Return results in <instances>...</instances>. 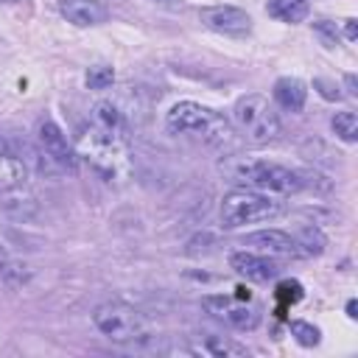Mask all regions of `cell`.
I'll use <instances>...</instances> for the list:
<instances>
[{
  "label": "cell",
  "mask_w": 358,
  "mask_h": 358,
  "mask_svg": "<svg viewBox=\"0 0 358 358\" xmlns=\"http://www.w3.org/2000/svg\"><path fill=\"white\" fill-rule=\"evenodd\" d=\"M76 154L109 182L129 171V126L112 101H98L76 131Z\"/></svg>",
  "instance_id": "obj_1"
},
{
  "label": "cell",
  "mask_w": 358,
  "mask_h": 358,
  "mask_svg": "<svg viewBox=\"0 0 358 358\" xmlns=\"http://www.w3.org/2000/svg\"><path fill=\"white\" fill-rule=\"evenodd\" d=\"M221 173L241 185V187H249V190H263V193H299L305 187V179L302 173L285 168V165H277V162H268V159H252V157H224V162L218 165Z\"/></svg>",
  "instance_id": "obj_2"
},
{
  "label": "cell",
  "mask_w": 358,
  "mask_h": 358,
  "mask_svg": "<svg viewBox=\"0 0 358 358\" xmlns=\"http://www.w3.org/2000/svg\"><path fill=\"white\" fill-rule=\"evenodd\" d=\"M165 126L171 134H193V137H201L207 145H232V137H235V129L224 115L196 101L173 103L165 117Z\"/></svg>",
  "instance_id": "obj_3"
},
{
  "label": "cell",
  "mask_w": 358,
  "mask_h": 358,
  "mask_svg": "<svg viewBox=\"0 0 358 358\" xmlns=\"http://www.w3.org/2000/svg\"><path fill=\"white\" fill-rule=\"evenodd\" d=\"M232 129L252 145H266L280 134V117L263 95H243L232 106Z\"/></svg>",
  "instance_id": "obj_4"
},
{
  "label": "cell",
  "mask_w": 358,
  "mask_h": 358,
  "mask_svg": "<svg viewBox=\"0 0 358 358\" xmlns=\"http://www.w3.org/2000/svg\"><path fill=\"white\" fill-rule=\"evenodd\" d=\"M280 213H282V204L277 199H271L268 193H260V190H249V187H238V190L227 193L221 201V224L227 229L268 221V218H277Z\"/></svg>",
  "instance_id": "obj_5"
},
{
  "label": "cell",
  "mask_w": 358,
  "mask_h": 358,
  "mask_svg": "<svg viewBox=\"0 0 358 358\" xmlns=\"http://www.w3.org/2000/svg\"><path fill=\"white\" fill-rule=\"evenodd\" d=\"M92 322L95 327L117 341V344H129V341H140L151 333V322L145 319V313H140L134 305H126V302H103L95 308L92 313Z\"/></svg>",
  "instance_id": "obj_6"
},
{
  "label": "cell",
  "mask_w": 358,
  "mask_h": 358,
  "mask_svg": "<svg viewBox=\"0 0 358 358\" xmlns=\"http://www.w3.org/2000/svg\"><path fill=\"white\" fill-rule=\"evenodd\" d=\"M36 148H39V157H42L48 171H53V173H73L76 171L78 154L70 148L64 131L50 117H42L36 123Z\"/></svg>",
  "instance_id": "obj_7"
},
{
  "label": "cell",
  "mask_w": 358,
  "mask_h": 358,
  "mask_svg": "<svg viewBox=\"0 0 358 358\" xmlns=\"http://www.w3.org/2000/svg\"><path fill=\"white\" fill-rule=\"evenodd\" d=\"M204 308L207 313H213L215 319H221L224 324H229L232 330H255L260 322V313L249 305H243V299H232V296H204Z\"/></svg>",
  "instance_id": "obj_8"
},
{
  "label": "cell",
  "mask_w": 358,
  "mask_h": 358,
  "mask_svg": "<svg viewBox=\"0 0 358 358\" xmlns=\"http://www.w3.org/2000/svg\"><path fill=\"white\" fill-rule=\"evenodd\" d=\"M199 20L210 31H218V34H227V36H243L252 28L249 14L243 8H235V6H210V8H201L199 11Z\"/></svg>",
  "instance_id": "obj_9"
},
{
  "label": "cell",
  "mask_w": 358,
  "mask_h": 358,
  "mask_svg": "<svg viewBox=\"0 0 358 358\" xmlns=\"http://www.w3.org/2000/svg\"><path fill=\"white\" fill-rule=\"evenodd\" d=\"M229 266L241 274V277H246V280H252V282H268L271 277H277V263H271L266 255H260V252H232L229 255Z\"/></svg>",
  "instance_id": "obj_10"
},
{
  "label": "cell",
  "mask_w": 358,
  "mask_h": 358,
  "mask_svg": "<svg viewBox=\"0 0 358 358\" xmlns=\"http://www.w3.org/2000/svg\"><path fill=\"white\" fill-rule=\"evenodd\" d=\"M243 246L257 249L260 255H299L296 241H294L288 232H280V229H260V232H252V235L243 238Z\"/></svg>",
  "instance_id": "obj_11"
},
{
  "label": "cell",
  "mask_w": 358,
  "mask_h": 358,
  "mask_svg": "<svg viewBox=\"0 0 358 358\" xmlns=\"http://www.w3.org/2000/svg\"><path fill=\"white\" fill-rule=\"evenodd\" d=\"M59 11L67 22L73 25H101L106 22V6L98 3V0H62L59 3Z\"/></svg>",
  "instance_id": "obj_12"
},
{
  "label": "cell",
  "mask_w": 358,
  "mask_h": 358,
  "mask_svg": "<svg viewBox=\"0 0 358 358\" xmlns=\"http://www.w3.org/2000/svg\"><path fill=\"white\" fill-rule=\"evenodd\" d=\"M182 352H190V355H210V358H241V355H249V350L232 338H224V336H201L196 344H187Z\"/></svg>",
  "instance_id": "obj_13"
},
{
  "label": "cell",
  "mask_w": 358,
  "mask_h": 358,
  "mask_svg": "<svg viewBox=\"0 0 358 358\" xmlns=\"http://www.w3.org/2000/svg\"><path fill=\"white\" fill-rule=\"evenodd\" d=\"M305 98H308V87L305 81L294 78V76H282L274 81V101L288 109V112H299L305 106Z\"/></svg>",
  "instance_id": "obj_14"
},
{
  "label": "cell",
  "mask_w": 358,
  "mask_h": 358,
  "mask_svg": "<svg viewBox=\"0 0 358 358\" xmlns=\"http://www.w3.org/2000/svg\"><path fill=\"white\" fill-rule=\"evenodd\" d=\"M28 171H25V162L0 140V190H17L22 187Z\"/></svg>",
  "instance_id": "obj_15"
},
{
  "label": "cell",
  "mask_w": 358,
  "mask_h": 358,
  "mask_svg": "<svg viewBox=\"0 0 358 358\" xmlns=\"http://www.w3.org/2000/svg\"><path fill=\"white\" fill-rule=\"evenodd\" d=\"M266 11H268L274 20L294 25V22H302V20L308 17L310 3H308V0H268Z\"/></svg>",
  "instance_id": "obj_16"
},
{
  "label": "cell",
  "mask_w": 358,
  "mask_h": 358,
  "mask_svg": "<svg viewBox=\"0 0 358 358\" xmlns=\"http://www.w3.org/2000/svg\"><path fill=\"white\" fill-rule=\"evenodd\" d=\"M294 241H296L299 255H322V252H324V243H327L324 235H322L316 227H302Z\"/></svg>",
  "instance_id": "obj_17"
},
{
  "label": "cell",
  "mask_w": 358,
  "mask_h": 358,
  "mask_svg": "<svg viewBox=\"0 0 358 358\" xmlns=\"http://www.w3.org/2000/svg\"><path fill=\"white\" fill-rule=\"evenodd\" d=\"M330 126L344 143H355L358 140V115L355 112H336Z\"/></svg>",
  "instance_id": "obj_18"
},
{
  "label": "cell",
  "mask_w": 358,
  "mask_h": 358,
  "mask_svg": "<svg viewBox=\"0 0 358 358\" xmlns=\"http://www.w3.org/2000/svg\"><path fill=\"white\" fill-rule=\"evenodd\" d=\"M112 81H115V70L106 64H95L87 70V87L90 90H106V87H112Z\"/></svg>",
  "instance_id": "obj_19"
},
{
  "label": "cell",
  "mask_w": 358,
  "mask_h": 358,
  "mask_svg": "<svg viewBox=\"0 0 358 358\" xmlns=\"http://www.w3.org/2000/svg\"><path fill=\"white\" fill-rule=\"evenodd\" d=\"M291 336L302 344V347H316L319 344V338H322V333H319V327H313V324H308V322H291Z\"/></svg>",
  "instance_id": "obj_20"
},
{
  "label": "cell",
  "mask_w": 358,
  "mask_h": 358,
  "mask_svg": "<svg viewBox=\"0 0 358 358\" xmlns=\"http://www.w3.org/2000/svg\"><path fill=\"white\" fill-rule=\"evenodd\" d=\"M302 296H305V291H302V285H299L296 280H282V282L277 285V299L282 302V308L299 302Z\"/></svg>",
  "instance_id": "obj_21"
},
{
  "label": "cell",
  "mask_w": 358,
  "mask_h": 358,
  "mask_svg": "<svg viewBox=\"0 0 358 358\" xmlns=\"http://www.w3.org/2000/svg\"><path fill=\"white\" fill-rule=\"evenodd\" d=\"M313 31L322 36V42L327 45V48H333L336 42H338V34H336V25H330L327 20H319V22H313Z\"/></svg>",
  "instance_id": "obj_22"
},
{
  "label": "cell",
  "mask_w": 358,
  "mask_h": 358,
  "mask_svg": "<svg viewBox=\"0 0 358 358\" xmlns=\"http://www.w3.org/2000/svg\"><path fill=\"white\" fill-rule=\"evenodd\" d=\"M313 87H319V92H322L327 101H338V98H341V92H333V84H327L324 78H316Z\"/></svg>",
  "instance_id": "obj_23"
},
{
  "label": "cell",
  "mask_w": 358,
  "mask_h": 358,
  "mask_svg": "<svg viewBox=\"0 0 358 358\" xmlns=\"http://www.w3.org/2000/svg\"><path fill=\"white\" fill-rule=\"evenodd\" d=\"M344 36H347L350 42H355V36H358V22H355V20H347V25H344Z\"/></svg>",
  "instance_id": "obj_24"
},
{
  "label": "cell",
  "mask_w": 358,
  "mask_h": 358,
  "mask_svg": "<svg viewBox=\"0 0 358 358\" xmlns=\"http://www.w3.org/2000/svg\"><path fill=\"white\" fill-rule=\"evenodd\" d=\"M344 84H347V92H350V95H358V81H355V76H352V73H347V76H344Z\"/></svg>",
  "instance_id": "obj_25"
},
{
  "label": "cell",
  "mask_w": 358,
  "mask_h": 358,
  "mask_svg": "<svg viewBox=\"0 0 358 358\" xmlns=\"http://www.w3.org/2000/svg\"><path fill=\"white\" fill-rule=\"evenodd\" d=\"M355 310H358V302H355V299H350V302H347V316H350V319H355V316H358Z\"/></svg>",
  "instance_id": "obj_26"
},
{
  "label": "cell",
  "mask_w": 358,
  "mask_h": 358,
  "mask_svg": "<svg viewBox=\"0 0 358 358\" xmlns=\"http://www.w3.org/2000/svg\"><path fill=\"white\" fill-rule=\"evenodd\" d=\"M6 260H8V257H6V249H3V243H0V268L6 266Z\"/></svg>",
  "instance_id": "obj_27"
},
{
  "label": "cell",
  "mask_w": 358,
  "mask_h": 358,
  "mask_svg": "<svg viewBox=\"0 0 358 358\" xmlns=\"http://www.w3.org/2000/svg\"><path fill=\"white\" fill-rule=\"evenodd\" d=\"M238 299H249V291L246 288H238Z\"/></svg>",
  "instance_id": "obj_28"
},
{
  "label": "cell",
  "mask_w": 358,
  "mask_h": 358,
  "mask_svg": "<svg viewBox=\"0 0 358 358\" xmlns=\"http://www.w3.org/2000/svg\"><path fill=\"white\" fill-rule=\"evenodd\" d=\"M0 3H14V0H0Z\"/></svg>",
  "instance_id": "obj_29"
}]
</instances>
